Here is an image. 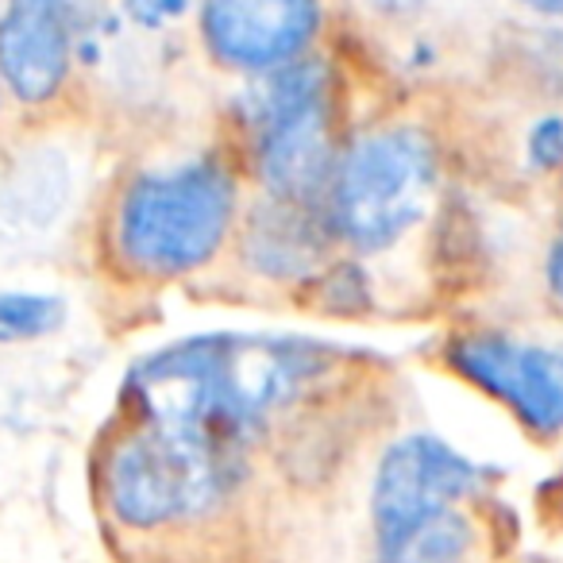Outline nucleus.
<instances>
[{"label": "nucleus", "mask_w": 563, "mask_h": 563, "mask_svg": "<svg viewBox=\"0 0 563 563\" xmlns=\"http://www.w3.org/2000/svg\"><path fill=\"white\" fill-rule=\"evenodd\" d=\"M329 367V352L278 336H189L135 363L128 394L143 424L189 432L232 452L274 409Z\"/></svg>", "instance_id": "1"}, {"label": "nucleus", "mask_w": 563, "mask_h": 563, "mask_svg": "<svg viewBox=\"0 0 563 563\" xmlns=\"http://www.w3.org/2000/svg\"><path fill=\"white\" fill-rule=\"evenodd\" d=\"M228 483V448L143 421L112 444L101 471L104 506L124 529L135 532L197 521L220 506Z\"/></svg>", "instance_id": "2"}, {"label": "nucleus", "mask_w": 563, "mask_h": 563, "mask_svg": "<svg viewBox=\"0 0 563 563\" xmlns=\"http://www.w3.org/2000/svg\"><path fill=\"white\" fill-rule=\"evenodd\" d=\"M235 212L232 174L220 163H194L132 181L117 212V243L143 274H189L224 243Z\"/></svg>", "instance_id": "3"}, {"label": "nucleus", "mask_w": 563, "mask_h": 563, "mask_svg": "<svg viewBox=\"0 0 563 563\" xmlns=\"http://www.w3.org/2000/svg\"><path fill=\"white\" fill-rule=\"evenodd\" d=\"M437 151L417 128H383L352 143L332 170V224L352 247L386 251L424 217Z\"/></svg>", "instance_id": "4"}, {"label": "nucleus", "mask_w": 563, "mask_h": 563, "mask_svg": "<svg viewBox=\"0 0 563 563\" xmlns=\"http://www.w3.org/2000/svg\"><path fill=\"white\" fill-rule=\"evenodd\" d=\"M258 143V174L278 201H309L336 170L332 158L329 78L321 63H290L271 70L251 104Z\"/></svg>", "instance_id": "5"}, {"label": "nucleus", "mask_w": 563, "mask_h": 563, "mask_svg": "<svg viewBox=\"0 0 563 563\" xmlns=\"http://www.w3.org/2000/svg\"><path fill=\"white\" fill-rule=\"evenodd\" d=\"M483 471L437 437H406L383 455L371 490V521L375 548L394 544L429 517L455 509L467 494L478 490Z\"/></svg>", "instance_id": "6"}, {"label": "nucleus", "mask_w": 563, "mask_h": 563, "mask_svg": "<svg viewBox=\"0 0 563 563\" xmlns=\"http://www.w3.org/2000/svg\"><path fill=\"white\" fill-rule=\"evenodd\" d=\"M467 383L514 409L525 429L540 437L563 432V352L544 344H521L498 332L460 336L448 352Z\"/></svg>", "instance_id": "7"}, {"label": "nucleus", "mask_w": 563, "mask_h": 563, "mask_svg": "<svg viewBox=\"0 0 563 563\" xmlns=\"http://www.w3.org/2000/svg\"><path fill=\"white\" fill-rule=\"evenodd\" d=\"M97 12L101 0H9L0 16V81L16 101L43 104L63 89L74 43Z\"/></svg>", "instance_id": "8"}, {"label": "nucleus", "mask_w": 563, "mask_h": 563, "mask_svg": "<svg viewBox=\"0 0 563 563\" xmlns=\"http://www.w3.org/2000/svg\"><path fill=\"white\" fill-rule=\"evenodd\" d=\"M321 27V0H205L201 35L212 58L271 74L298 63Z\"/></svg>", "instance_id": "9"}, {"label": "nucleus", "mask_w": 563, "mask_h": 563, "mask_svg": "<svg viewBox=\"0 0 563 563\" xmlns=\"http://www.w3.org/2000/svg\"><path fill=\"white\" fill-rule=\"evenodd\" d=\"M471 552V525L460 509L429 517L394 544L378 548V563H463Z\"/></svg>", "instance_id": "10"}, {"label": "nucleus", "mask_w": 563, "mask_h": 563, "mask_svg": "<svg viewBox=\"0 0 563 563\" xmlns=\"http://www.w3.org/2000/svg\"><path fill=\"white\" fill-rule=\"evenodd\" d=\"M66 321V306L47 294H0V344L43 340Z\"/></svg>", "instance_id": "11"}, {"label": "nucleus", "mask_w": 563, "mask_h": 563, "mask_svg": "<svg viewBox=\"0 0 563 563\" xmlns=\"http://www.w3.org/2000/svg\"><path fill=\"white\" fill-rule=\"evenodd\" d=\"M529 155H532V163L544 166V170L563 166V117H544L537 128H532Z\"/></svg>", "instance_id": "12"}, {"label": "nucleus", "mask_w": 563, "mask_h": 563, "mask_svg": "<svg viewBox=\"0 0 563 563\" xmlns=\"http://www.w3.org/2000/svg\"><path fill=\"white\" fill-rule=\"evenodd\" d=\"M124 9L140 27H163L186 12V0H124Z\"/></svg>", "instance_id": "13"}, {"label": "nucleus", "mask_w": 563, "mask_h": 563, "mask_svg": "<svg viewBox=\"0 0 563 563\" xmlns=\"http://www.w3.org/2000/svg\"><path fill=\"white\" fill-rule=\"evenodd\" d=\"M548 286H552V294L563 301V235L552 243V251H548Z\"/></svg>", "instance_id": "14"}, {"label": "nucleus", "mask_w": 563, "mask_h": 563, "mask_svg": "<svg viewBox=\"0 0 563 563\" xmlns=\"http://www.w3.org/2000/svg\"><path fill=\"white\" fill-rule=\"evenodd\" d=\"M525 4L544 12V16H563V0H525Z\"/></svg>", "instance_id": "15"}, {"label": "nucleus", "mask_w": 563, "mask_h": 563, "mask_svg": "<svg viewBox=\"0 0 563 563\" xmlns=\"http://www.w3.org/2000/svg\"><path fill=\"white\" fill-rule=\"evenodd\" d=\"M378 9H386V12H413L421 0H375Z\"/></svg>", "instance_id": "16"}]
</instances>
